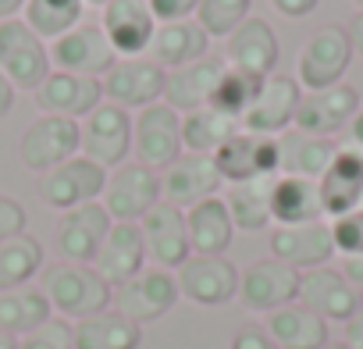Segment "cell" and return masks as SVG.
<instances>
[{
    "mask_svg": "<svg viewBox=\"0 0 363 349\" xmlns=\"http://www.w3.org/2000/svg\"><path fill=\"white\" fill-rule=\"evenodd\" d=\"M207 47H211V36L200 29L196 18L160 22L157 33H153V43H150L146 57L153 65H160L164 72H174V68H186V65L207 57Z\"/></svg>",
    "mask_w": 363,
    "mask_h": 349,
    "instance_id": "484cf974",
    "label": "cell"
},
{
    "mask_svg": "<svg viewBox=\"0 0 363 349\" xmlns=\"http://www.w3.org/2000/svg\"><path fill=\"white\" fill-rule=\"evenodd\" d=\"M164 79L167 72L153 65L150 57H118L114 68L100 79L104 100L121 107V111H143L164 96Z\"/></svg>",
    "mask_w": 363,
    "mask_h": 349,
    "instance_id": "8fae6325",
    "label": "cell"
},
{
    "mask_svg": "<svg viewBox=\"0 0 363 349\" xmlns=\"http://www.w3.org/2000/svg\"><path fill=\"white\" fill-rule=\"evenodd\" d=\"M342 342H345L349 349H363V299H359V306L352 310V317L345 321V328H342Z\"/></svg>",
    "mask_w": 363,
    "mask_h": 349,
    "instance_id": "c3c4849f",
    "label": "cell"
},
{
    "mask_svg": "<svg viewBox=\"0 0 363 349\" xmlns=\"http://www.w3.org/2000/svg\"><path fill=\"white\" fill-rule=\"evenodd\" d=\"M225 186L221 171L214 164L211 153H182L178 160H171L164 171H160V200L189 211L196 207L200 200H211L218 196V189Z\"/></svg>",
    "mask_w": 363,
    "mask_h": 349,
    "instance_id": "7c38bea8",
    "label": "cell"
},
{
    "mask_svg": "<svg viewBox=\"0 0 363 349\" xmlns=\"http://www.w3.org/2000/svg\"><path fill=\"white\" fill-rule=\"evenodd\" d=\"M178 292L196 306H221L239 296V267L228 257H189L174 271Z\"/></svg>",
    "mask_w": 363,
    "mask_h": 349,
    "instance_id": "ac0fdd59",
    "label": "cell"
},
{
    "mask_svg": "<svg viewBox=\"0 0 363 349\" xmlns=\"http://www.w3.org/2000/svg\"><path fill=\"white\" fill-rule=\"evenodd\" d=\"M111 214L104 211L100 200L93 204H82L75 211H65L54 225V246H57V257L65 264H93L104 236L111 232Z\"/></svg>",
    "mask_w": 363,
    "mask_h": 349,
    "instance_id": "e0dca14e",
    "label": "cell"
},
{
    "mask_svg": "<svg viewBox=\"0 0 363 349\" xmlns=\"http://www.w3.org/2000/svg\"><path fill=\"white\" fill-rule=\"evenodd\" d=\"M100 104H104L100 79H86V75H72V72H57L54 68L36 86V107H40V114H57V118L82 121Z\"/></svg>",
    "mask_w": 363,
    "mask_h": 349,
    "instance_id": "44dd1931",
    "label": "cell"
},
{
    "mask_svg": "<svg viewBox=\"0 0 363 349\" xmlns=\"http://www.w3.org/2000/svg\"><path fill=\"white\" fill-rule=\"evenodd\" d=\"M143 260H146V246H143L139 221H114L89 267L111 289H118V285H125L128 278H135L143 271Z\"/></svg>",
    "mask_w": 363,
    "mask_h": 349,
    "instance_id": "603a6c76",
    "label": "cell"
},
{
    "mask_svg": "<svg viewBox=\"0 0 363 349\" xmlns=\"http://www.w3.org/2000/svg\"><path fill=\"white\" fill-rule=\"evenodd\" d=\"M352 4H356V8H359V11H363V0H352Z\"/></svg>",
    "mask_w": 363,
    "mask_h": 349,
    "instance_id": "6f0895ef",
    "label": "cell"
},
{
    "mask_svg": "<svg viewBox=\"0 0 363 349\" xmlns=\"http://www.w3.org/2000/svg\"><path fill=\"white\" fill-rule=\"evenodd\" d=\"M26 8V0H0V22H8V18H18Z\"/></svg>",
    "mask_w": 363,
    "mask_h": 349,
    "instance_id": "f5cc1de1",
    "label": "cell"
},
{
    "mask_svg": "<svg viewBox=\"0 0 363 349\" xmlns=\"http://www.w3.org/2000/svg\"><path fill=\"white\" fill-rule=\"evenodd\" d=\"M296 292H299V271L274 257H264V260H253L246 271H239L235 299L250 314H271V310L296 303Z\"/></svg>",
    "mask_w": 363,
    "mask_h": 349,
    "instance_id": "5bb4252c",
    "label": "cell"
},
{
    "mask_svg": "<svg viewBox=\"0 0 363 349\" xmlns=\"http://www.w3.org/2000/svg\"><path fill=\"white\" fill-rule=\"evenodd\" d=\"M82 4H86V8H100V11H104V8L111 4V0H82Z\"/></svg>",
    "mask_w": 363,
    "mask_h": 349,
    "instance_id": "11a10c76",
    "label": "cell"
},
{
    "mask_svg": "<svg viewBox=\"0 0 363 349\" xmlns=\"http://www.w3.org/2000/svg\"><path fill=\"white\" fill-rule=\"evenodd\" d=\"M317 193H320L324 214H331V218L356 211L363 200V160L338 150L335 160L328 164V171L317 179Z\"/></svg>",
    "mask_w": 363,
    "mask_h": 349,
    "instance_id": "f1b7e54d",
    "label": "cell"
},
{
    "mask_svg": "<svg viewBox=\"0 0 363 349\" xmlns=\"http://www.w3.org/2000/svg\"><path fill=\"white\" fill-rule=\"evenodd\" d=\"M43 271V246L29 232L0 243V292L29 285L33 275Z\"/></svg>",
    "mask_w": 363,
    "mask_h": 349,
    "instance_id": "74e56055",
    "label": "cell"
},
{
    "mask_svg": "<svg viewBox=\"0 0 363 349\" xmlns=\"http://www.w3.org/2000/svg\"><path fill=\"white\" fill-rule=\"evenodd\" d=\"M0 72L15 89H33V93L54 72L50 47L22 18L0 22Z\"/></svg>",
    "mask_w": 363,
    "mask_h": 349,
    "instance_id": "3957f363",
    "label": "cell"
},
{
    "mask_svg": "<svg viewBox=\"0 0 363 349\" xmlns=\"http://www.w3.org/2000/svg\"><path fill=\"white\" fill-rule=\"evenodd\" d=\"M359 207H363V200H359Z\"/></svg>",
    "mask_w": 363,
    "mask_h": 349,
    "instance_id": "680465c9",
    "label": "cell"
},
{
    "mask_svg": "<svg viewBox=\"0 0 363 349\" xmlns=\"http://www.w3.org/2000/svg\"><path fill=\"white\" fill-rule=\"evenodd\" d=\"M43 296L50 299V306L65 317H93L100 310H111V285L89 267V264H50L43 271V282H40Z\"/></svg>",
    "mask_w": 363,
    "mask_h": 349,
    "instance_id": "6da1fadb",
    "label": "cell"
},
{
    "mask_svg": "<svg viewBox=\"0 0 363 349\" xmlns=\"http://www.w3.org/2000/svg\"><path fill=\"white\" fill-rule=\"evenodd\" d=\"M107 186V167L93 164L89 157L75 153L72 160L50 167L43 179H40V200L50 207V211H75L82 204H93L100 200Z\"/></svg>",
    "mask_w": 363,
    "mask_h": 349,
    "instance_id": "52a82bcc",
    "label": "cell"
},
{
    "mask_svg": "<svg viewBox=\"0 0 363 349\" xmlns=\"http://www.w3.org/2000/svg\"><path fill=\"white\" fill-rule=\"evenodd\" d=\"M79 153L107 171L125 164L132 153V114L104 100L79 121Z\"/></svg>",
    "mask_w": 363,
    "mask_h": 349,
    "instance_id": "8992f818",
    "label": "cell"
},
{
    "mask_svg": "<svg viewBox=\"0 0 363 349\" xmlns=\"http://www.w3.org/2000/svg\"><path fill=\"white\" fill-rule=\"evenodd\" d=\"M331 239H335V250L345 253V257H363V207L342 214L331 221Z\"/></svg>",
    "mask_w": 363,
    "mask_h": 349,
    "instance_id": "b9f144b4",
    "label": "cell"
},
{
    "mask_svg": "<svg viewBox=\"0 0 363 349\" xmlns=\"http://www.w3.org/2000/svg\"><path fill=\"white\" fill-rule=\"evenodd\" d=\"M186 153L182 146V114L167 104H150L132 114V157L143 167L164 171L171 160Z\"/></svg>",
    "mask_w": 363,
    "mask_h": 349,
    "instance_id": "7a4b0ae2",
    "label": "cell"
},
{
    "mask_svg": "<svg viewBox=\"0 0 363 349\" xmlns=\"http://www.w3.org/2000/svg\"><path fill=\"white\" fill-rule=\"evenodd\" d=\"M157 26L160 22H182V18H193L196 8H200V0H146Z\"/></svg>",
    "mask_w": 363,
    "mask_h": 349,
    "instance_id": "7bdbcfd3",
    "label": "cell"
},
{
    "mask_svg": "<svg viewBox=\"0 0 363 349\" xmlns=\"http://www.w3.org/2000/svg\"><path fill=\"white\" fill-rule=\"evenodd\" d=\"M18 349H75V338H72V324L65 317H50L43 321L40 328L26 331L18 338Z\"/></svg>",
    "mask_w": 363,
    "mask_h": 349,
    "instance_id": "60d3db41",
    "label": "cell"
},
{
    "mask_svg": "<svg viewBox=\"0 0 363 349\" xmlns=\"http://www.w3.org/2000/svg\"><path fill=\"white\" fill-rule=\"evenodd\" d=\"M178 299H182L178 282L164 267H143L135 278H128L125 285L114 289V310L125 314L128 321H135L139 328L164 317Z\"/></svg>",
    "mask_w": 363,
    "mask_h": 349,
    "instance_id": "9a60e30c",
    "label": "cell"
},
{
    "mask_svg": "<svg viewBox=\"0 0 363 349\" xmlns=\"http://www.w3.org/2000/svg\"><path fill=\"white\" fill-rule=\"evenodd\" d=\"M296 303L313 310L320 321H349L352 310L359 306V292L345 282L342 271H331V267H313V271H303L299 275V292H296Z\"/></svg>",
    "mask_w": 363,
    "mask_h": 349,
    "instance_id": "cb8c5ba5",
    "label": "cell"
},
{
    "mask_svg": "<svg viewBox=\"0 0 363 349\" xmlns=\"http://www.w3.org/2000/svg\"><path fill=\"white\" fill-rule=\"evenodd\" d=\"M349 61H352L349 33L342 26H324L303 43L296 57V82L303 86V93L338 86L342 75L349 72Z\"/></svg>",
    "mask_w": 363,
    "mask_h": 349,
    "instance_id": "277c9868",
    "label": "cell"
},
{
    "mask_svg": "<svg viewBox=\"0 0 363 349\" xmlns=\"http://www.w3.org/2000/svg\"><path fill=\"white\" fill-rule=\"evenodd\" d=\"M111 221H139L153 204H160V171L125 160L107 171V186L100 193Z\"/></svg>",
    "mask_w": 363,
    "mask_h": 349,
    "instance_id": "5b68a950",
    "label": "cell"
},
{
    "mask_svg": "<svg viewBox=\"0 0 363 349\" xmlns=\"http://www.w3.org/2000/svg\"><path fill=\"white\" fill-rule=\"evenodd\" d=\"M271 221H278V225L324 221V207H320L317 182L296 179V174H278L274 189H271Z\"/></svg>",
    "mask_w": 363,
    "mask_h": 349,
    "instance_id": "1f68e13d",
    "label": "cell"
},
{
    "mask_svg": "<svg viewBox=\"0 0 363 349\" xmlns=\"http://www.w3.org/2000/svg\"><path fill=\"white\" fill-rule=\"evenodd\" d=\"M0 349H18V338L8 335V331H0Z\"/></svg>",
    "mask_w": 363,
    "mask_h": 349,
    "instance_id": "db71d44e",
    "label": "cell"
},
{
    "mask_svg": "<svg viewBox=\"0 0 363 349\" xmlns=\"http://www.w3.org/2000/svg\"><path fill=\"white\" fill-rule=\"evenodd\" d=\"M214 164L228 186L253 182V179H278L281 174V150L278 135H253V132H235L218 153Z\"/></svg>",
    "mask_w": 363,
    "mask_h": 349,
    "instance_id": "ba28073f",
    "label": "cell"
},
{
    "mask_svg": "<svg viewBox=\"0 0 363 349\" xmlns=\"http://www.w3.org/2000/svg\"><path fill=\"white\" fill-rule=\"evenodd\" d=\"M271 189L274 179H253V182H239L228 189L225 207L235 228L242 232H260L271 225Z\"/></svg>",
    "mask_w": 363,
    "mask_h": 349,
    "instance_id": "8d00e7d4",
    "label": "cell"
},
{
    "mask_svg": "<svg viewBox=\"0 0 363 349\" xmlns=\"http://www.w3.org/2000/svg\"><path fill=\"white\" fill-rule=\"evenodd\" d=\"M338 150L363 160V104H359V111L349 118V125L338 132Z\"/></svg>",
    "mask_w": 363,
    "mask_h": 349,
    "instance_id": "f6af8a7d",
    "label": "cell"
},
{
    "mask_svg": "<svg viewBox=\"0 0 363 349\" xmlns=\"http://www.w3.org/2000/svg\"><path fill=\"white\" fill-rule=\"evenodd\" d=\"M235 132H242V125L218 111V107H200V111H189V114H182V146H186L189 153H218Z\"/></svg>",
    "mask_w": 363,
    "mask_h": 349,
    "instance_id": "836d02e7",
    "label": "cell"
},
{
    "mask_svg": "<svg viewBox=\"0 0 363 349\" xmlns=\"http://www.w3.org/2000/svg\"><path fill=\"white\" fill-rule=\"evenodd\" d=\"M342 275H345V282H349V285L359 292V299H363V257H345Z\"/></svg>",
    "mask_w": 363,
    "mask_h": 349,
    "instance_id": "681fc988",
    "label": "cell"
},
{
    "mask_svg": "<svg viewBox=\"0 0 363 349\" xmlns=\"http://www.w3.org/2000/svg\"><path fill=\"white\" fill-rule=\"evenodd\" d=\"M79 153V121L57 118V114H40L29 121V128L18 139V160L29 171L47 174L50 167L72 160Z\"/></svg>",
    "mask_w": 363,
    "mask_h": 349,
    "instance_id": "9c48e42d",
    "label": "cell"
},
{
    "mask_svg": "<svg viewBox=\"0 0 363 349\" xmlns=\"http://www.w3.org/2000/svg\"><path fill=\"white\" fill-rule=\"evenodd\" d=\"M100 29L118 57H146L157 33V18L146 0H111L100 15Z\"/></svg>",
    "mask_w": 363,
    "mask_h": 349,
    "instance_id": "ffe728a7",
    "label": "cell"
},
{
    "mask_svg": "<svg viewBox=\"0 0 363 349\" xmlns=\"http://www.w3.org/2000/svg\"><path fill=\"white\" fill-rule=\"evenodd\" d=\"M267 4L285 18H306V15H313V8L320 4V0H267Z\"/></svg>",
    "mask_w": 363,
    "mask_h": 349,
    "instance_id": "7dc6e473",
    "label": "cell"
},
{
    "mask_svg": "<svg viewBox=\"0 0 363 349\" xmlns=\"http://www.w3.org/2000/svg\"><path fill=\"white\" fill-rule=\"evenodd\" d=\"M15 96H18V89H15V86L4 79V72H0V118H8V114H11Z\"/></svg>",
    "mask_w": 363,
    "mask_h": 349,
    "instance_id": "f907efd6",
    "label": "cell"
},
{
    "mask_svg": "<svg viewBox=\"0 0 363 349\" xmlns=\"http://www.w3.org/2000/svg\"><path fill=\"white\" fill-rule=\"evenodd\" d=\"M356 111H359V93L352 86L338 82V86H328V89L303 93V100L296 107V118H292V128L306 132V135L335 139Z\"/></svg>",
    "mask_w": 363,
    "mask_h": 349,
    "instance_id": "d6986e66",
    "label": "cell"
},
{
    "mask_svg": "<svg viewBox=\"0 0 363 349\" xmlns=\"http://www.w3.org/2000/svg\"><path fill=\"white\" fill-rule=\"evenodd\" d=\"M186 232H189V250L196 257H225V250L235 239V225L228 218V207L221 196L200 200L196 207L186 211Z\"/></svg>",
    "mask_w": 363,
    "mask_h": 349,
    "instance_id": "83f0119b",
    "label": "cell"
},
{
    "mask_svg": "<svg viewBox=\"0 0 363 349\" xmlns=\"http://www.w3.org/2000/svg\"><path fill=\"white\" fill-rule=\"evenodd\" d=\"M75 349H139L143 328L118 310H100L72 324Z\"/></svg>",
    "mask_w": 363,
    "mask_h": 349,
    "instance_id": "d6a6232c",
    "label": "cell"
},
{
    "mask_svg": "<svg viewBox=\"0 0 363 349\" xmlns=\"http://www.w3.org/2000/svg\"><path fill=\"white\" fill-rule=\"evenodd\" d=\"M264 331L278 349H324L328 345V321H320L313 310L289 303L281 310H271L264 321Z\"/></svg>",
    "mask_w": 363,
    "mask_h": 349,
    "instance_id": "f546056e",
    "label": "cell"
},
{
    "mask_svg": "<svg viewBox=\"0 0 363 349\" xmlns=\"http://www.w3.org/2000/svg\"><path fill=\"white\" fill-rule=\"evenodd\" d=\"M26 232V207L11 196H0V243Z\"/></svg>",
    "mask_w": 363,
    "mask_h": 349,
    "instance_id": "ee69618b",
    "label": "cell"
},
{
    "mask_svg": "<svg viewBox=\"0 0 363 349\" xmlns=\"http://www.w3.org/2000/svg\"><path fill=\"white\" fill-rule=\"evenodd\" d=\"M22 22L43 43H54V40H61L65 33H72L75 26L86 22V4L82 0H26Z\"/></svg>",
    "mask_w": 363,
    "mask_h": 349,
    "instance_id": "d590c367",
    "label": "cell"
},
{
    "mask_svg": "<svg viewBox=\"0 0 363 349\" xmlns=\"http://www.w3.org/2000/svg\"><path fill=\"white\" fill-rule=\"evenodd\" d=\"M257 89H260V79L250 75V72H239V68H225L214 96H211V107L232 114L235 121H242V114L250 111V104L257 100Z\"/></svg>",
    "mask_w": 363,
    "mask_h": 349,
    "instance_id": "f35d334b",
    "label": "cell"
},
{
    "mask_svg": "<svg viewBox=\"0 0 363 349\" xmlns=\"http://www.w3.org/2000/svg\"><path fill=\"white\" fill-rule=\"evenodd\" d=\"M299 100H303V86L296 82V75L271 72L260 79L257 100L250 104V111L242 114L239 125H242V132H253V135H281V132H289Z\"/></svg>",
    "mask_w": 363,
    "mask_h": 349,
    "instance_id": "4fadbf2b",
    "label": "cell"
},
{
    "mask_svg": "<svg viewBox=\"0 0 363 349\" xmlns=\"http://www.w3.org/2000/svg\"><path fill=\"white\" fill-rule=\"evenodd\" d=\"M324 349H349V345H345V342H328Z\"/></svg>",
    "mask_w": 363,
    "mask_h": 349,
    "instance_id": "9f6ffc18",
    "label": "cell"
},
{
    "mask_svg": "<svg viewBox=\"0 0 363 349\" xmlns=\"http://www.w3.org/2000/svg\"><path fill=\"white\" fill-rule=\"evenodd\" d=\"M139 232H143V246H146V257L153 260V267L178 271L193 257L189 232H186V211L167 204V200L153 204L139 218Z\"/></svg>",
    "mask_w": 363,
    "mask_h": 349,
    "instance_id": "30bf717a",
    "label": "cell"
},
{
    "mask_svg": "<svg viewBox=\"0 0 363 349\" xmlns=\"http://www.w3.org/2000/svg\"><path fill=\"white\" fill-rule=\"evenodd\" d=\"M225 68L228 65L221 57H211L207 54V57H200V61H193L186 68L167 72L160 104H167L178 114H189V111L207 107L211 96H214V89H218V82H221V75H225Z\"/></svg>",
    "mask_w": 363,
    "mask_h": 349,
    "instance_id": "d4e9b609",
    "label": "cell"
},
{
    "mask_svg": "<svg viewBox=\"0 0 363 349\" xmlns=\"http://www.w3.org/2000/svg\"><path fill=\"white\" fill-rule=\"evenodd\" d=\"M278 150H281V174H296V179L317 182L320 174L328 171V164L335 160L338 143L289 128V132L278 135Z\"/></svg>",
    "mask_w": 363,
    "mask_h": 349,
    "instance_id": "4dcf8cb0",
    "label": "cell"
},
{
    "mask_svg": "<svg viewBox=\"0 0 363 349\" xmlns=\"http://www.w3.org/2000/svg\"><path fill=\"white\" fill-rule=\"evenodd\" d=\"M228 349H278V345L271 342V335H267L264 328L246 324V328H239V331L232 335V345H228Z\"/></svg>",
    "mask_w": 363,
    "mask_h": 349,
    "instance_id": "bcb514c9",
    "label": "cell"
},
{
    "mask_svg": "<svg viewBox=\"0 0 363 349\" xmlns=\"http://www.w3.org/2000/svg\"><path fill=\"white\" fill-rule=\"evenodd\" d=\"M345 33H349L352 54H363V11H359V15H352V22L345 26Z\"/></svg>",
    "mask_w": 363,
    "mask_h": 349,
    "instance_id": "816d5d0a",
    "label": "cell"
},
{
    "mask_svg": "<svg viewBox=\"0 0 363 349\" xmlns=\"http://www.w3.org/2000/svg\"><path fill=\"white\" fill-rule=\"evenodd\" d=\"M50 317H54V306L43 296V289L22 285V289H11V292H0V331L22 338L26 331L40 328Z\"/></svg>",
    "mask_w": 363,
    "mask_h": 349,
    "instance_id": "e575fe53",
    "label": "cell"
},
{
    "mask_svg": "<svg viewBox=\"0 0 363 349\" xmlns=\"http://www.w3.org/2000/svg\"><path fill=\"white\" fill-rule=\"evenodd\" d=\"M250 4L253 0H200L193 18L211 40H228L250 18Z\"/></svg>",
    "mask_w": 363,
    "mask_h": 349,
    "instance_id": "ab89813d",
    "label": "cell"
},
{
    "mask_svg": "<svg viewBox=\"0 0 363 349\" xmlns=\"http://www.w3.org/2000/svg\"><path fill=\"white\" fill-rule=\"evenodd\" d=\"M225 65L228 68H239V72H250L257 79L271 75L274 65H278V36H274L271 22L250 15L228 36V57H225Z\"/></svg>",
    "mask_w": 363,
    "mask_h": 349,
    "instance_id": "4316f807",
    "label": "cell"
},
{
    "mask_svg": "<svg viewBox=\"0 0 363 349\" xmlns=\"http://www.w3.org/2000/svg\"><path fill=\"white\" fill-rule=\"evenodd\" d=\"M271 257L296 267V271H313L324 267L335 257V239L328 221H310V225H278L271 232Z\"/></svg>",
    "mask_w": 363,
    "mask_h": 349,
    "instance_id": "7402d4cb",
    "label": "cell"
},
{
    "mask_svg": "<svg viewBox=\"0 0 363 349\" xmlns=\"http://www.w3.org/2000/svg\"><path fill=\"white\" fill-rule=\"evenodd\" d=\"M118 54L107 43L104 29L93 22L75 26L72 33H65L61 40L50 43V65L57 72H72V75H86V79H104L114 68Z\"/></svg>",
    "mask_w": 363,
    "mask_h": 349,
    "instance_id": "2e32d148",
    "label": "cell"
}]
</instances>
